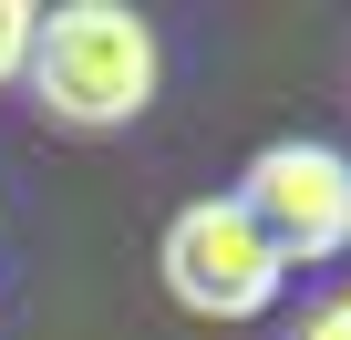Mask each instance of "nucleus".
<instances>
[{"label": "nucleus", "instance_id": "obj_1", "mask_svg": "<svg viewBox=\"0 0 351 340\" xmlns=\"http://www.w3.org/2000/svg\"><path fill=\"white\" fill-rule=\"evenodd\" d=\"M165 83V42L145 11H124V0H62V11H42V42H32V114L62 124V134H124L145 124Z\"/></svg>", "mask_w": 351, "mask_h": 340}, {"label": "nucleus", "instance_id": "obj_2", "mask_svg": "<svg viewBox=\"0 0 351 340\" xmlns=\"http://www.w3.org/2000/svg\"><path fill=\"white\" fill-rule=\"evenodd\" d=\"M155 278H165V299L186 309V319H258V309H279V289H289V268H279L269 237L238 217V196L176 207L165 237H155Z\"/></svg>", "mask_w": 351, "mask_h": 340}, {"label": "nucleus", "instance_id": "obj_3", "mask_svg": "<svg viewBox=\"0 0 351 340\" xmlns=\"http://www.w3.org/2000/svg\"><path fill=\"white\" fill-rule=\"evenodd\" d=\"M238 217L269 237L279 268H320L351 248V155L320 144V134H279L248 155L238 176Z\"/></svg>", "mask_w": 351, "mask_h": 340}, {"label": "nucleus", "instance_id": "obj_4", "mask_svg": "<svg viewBox=\"0 0 351 340\" xmlns=\"http://www.w3.org/2000/svg\"><path fill=\"white\" fill-rule=\"evenodd\" d=\"M32 42H42V0H0V93L32 73Z\"/></svg>", "mask_w": 351, "mask_h": 340}, {"label": "nucleus", "instance_id": "obj_5", "mask_svg": "<svg viewBox=\"0 0 351 340\" xmlns=\"http://www.w3.org/2000/svg\"><path fill=\"white\" fill-rule=\"evenodd\" d=\"M289 340H351V289H330V299H310Z\"/></svg>", "mask_w": 351, "mask_h": 340}]
</instances>
